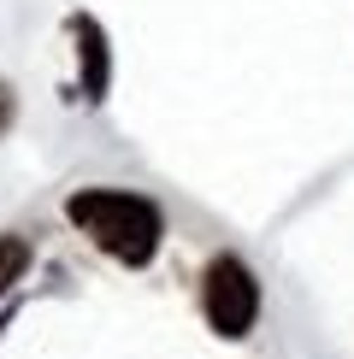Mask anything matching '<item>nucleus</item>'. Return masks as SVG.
<instances>
[{
  "mask_svg": "<svg viewBox=\"0 0 354 359\" xmlns=\"http://www.w3.org/2000/svg\"><path fill=\"white\" fill-rule=\"evenodd\" d=\"M65 218L100 253H112L118 265H148L159 253V236H166L159 206L148 194H130V189H77L65 201Z\"/></svg>",
  "mask_w": 354,
  "mask_h": 359,
  "instance_id": "f257e3e1",
  "label": "nucleus"
},
{
  "mask_svg": "<svg viewBox=\"0 0 354 359\" xmlns=\"http://www.w3.org/2000/svg\"><path fill=\"white\" fill-rule=\"evenodd\" d=\"M201 306H206V324H213L225 341L248 336L254 318H260V283H254V271H248L236 253H218V259L206 265V277H201Z\"/></svg>",
  "mask_w": 354,
  "mask_h": 359,
  "instance_id": "f03ea898",
  "label": "nucleus"
},
{
  "mask_svg": "<svg viewBox=\"0 0 354 359\" xmlns=\"http://www.w3.org/2000/svg\"><path fill=\"white\" fill-rule=\"evenodd\" d=\"M71 36H77V65H83V100H100L112 83V53H107V29H100L88 12H77L71 18Z\"/></svg>",
  "mask_w": 354,
  "mask_h": 359,
  "instance_id": "7ed1b4c3",
  "label": "nucleus"
},
{
  "mask_svg": "<svg viewBox=\"0 0 354 359\" xmlns=\"http://www.w3.org/2000/svg\"><path fill=\"white\" fill-rule=\"evenodd\" d=\"M24 271H29V242L24 236H0V294H6Z\"/></svg>",
  "mask_w": 354,
  "mask_h": 359,
  "instance_id": "20e7f679",
  "label": "nucleus"
},
{
  "mask_svg": "<svg viewBox=\"0 0 354 359\" xmlns=\"http://www.w3.org/2000/svg\"><path fill=\"white\" fill-rule=\"evenodd\" d=\"M12 118H18V95H12V88L0 83V136L12 130Z\"/></svg>",
  "mask_w": 354,
  "mask_h": 359,
  "instance_id": "39448f33",
  "label": "nucleus"
}]
</instances>
